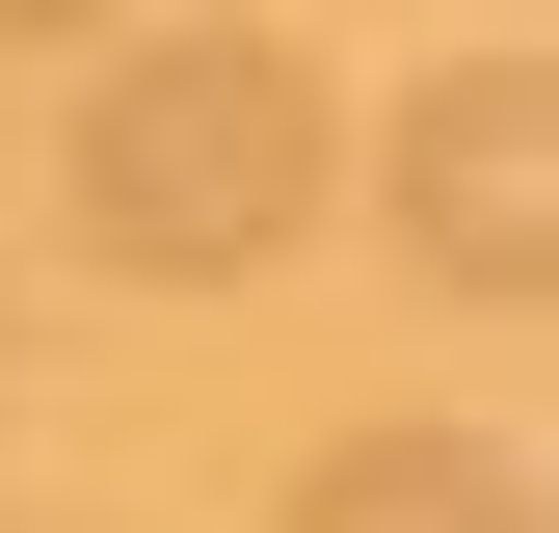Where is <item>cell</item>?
<instances>
[{
  "label": "cell",
  "instance_id": "obj_1",
  "mask_svg": "<svg viewBox=\"0 0 559 533\" xmlns=\"http://www.w3.org/2000/svg\"><path fill=\"white\" fill-rule=\"evenodd\" d=\"M320 161H346V133H320V81H294L266 27H160V54L81 81V240L160 266V294L266 266V240L320 214Z\"/></svg>",
  "mask_w": 559,
  "mask_h": 533
},
{
  "label": "cell",
  "instance_id": "obj_2",
  "mask_svg": "<svg viewBox=\"0 0 559 533\" xmlns=\"http://www.w3.org/2000/svg\"><path fill=\"white\" fill-rule=\"evenodd\" d=\"M533 133H559L533 54H453V81L400 107V266H427V294H479V320L559 266V240H533Z\"/></svg>",
  "mask_w": 559,
  "mask_h": 533
},
{
  "label": "cell",
  "instance_id": "obj_3",
  "mask_svg": "<svg viewBox=\"0 0 559 533\" xmlns=\"http://www.w3.org/2000/svg\"><path fill=\"white\" fill-rule=\"evenodd\" d=\"M266 533H533V507H507V453H453V427H346V453H294Z\"/></svg>",
  "mask_w": 559,
  "mask_h": 533
}]
</instances>
